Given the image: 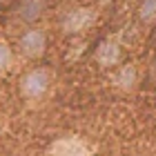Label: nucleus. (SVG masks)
<instances>
[{"instance_id": "nucleus-1", "label": "nucleus", "mask_w": 156, "mask_h": 156, "mask_svg": "<svg viewBox=\"0 0 156 156\" xmlns=\"http://www.w3.org/2000/svg\"><path fill=\"white\" fill-rule=\"evenodd\" d=\"M49 83H51V78H49L47 69H42V67L29 69L20 78V94L25 98H29V101H38V98H42L47 94Z\"/></svg>"}, {"instance_id": "nucleus-2", "label": "nucleus", "mask_w": 156, "mask_h": 156, "mask_svg": "<svg viewBox=\"0 0 156 156\" xmlns=\"http://www.w3.org/2000/svg\"><path fill=\"white\" fill-rule=\"evenodd\" d=\"M20 51H23L27 58H40L42 54H45L47 49V34L42 29H36V27H31V29H27L23 36H20Z\"/></svg>"}, {"instance_id": "nucleus-3", "label": "nucleus", "mask_w": 156, "mask_h": 156, "mask_svg": "<svg viewBox=\"0 0 156 156\" xmlns=\"http://www.w3.org/2000/svg\"><path fill=\"white\" fill-rule=\"evenodd\" d=\"M94 18H96V13H94V9H89V7L72 9L62 18V31L65 34H80L94 23Z\"/></svg>"}, {"instance_id": "nucleus-4", "label": "nucleus", "mask_w": 156, "mask_h": 156, "mask_svg": "<svg viewBox=\"0 0 156 156\" xmlns=\"http://www.w3.org/2000/svg\"><path fill=\"white\" fill-rule=\"evenodd\" d=\"M96 62L101 67H114L118 65L120 60V47L116 40H103L101 45L96 47V54H94Z\"/></svg>"}, {"instance_id": "nucleus-5", "label": "nucleus", "mask_w": 156, "mask_h": 156, "mask_svg": "<svg viewBox=\"0 0 156 156\" xmlns=\"http://www.w3.org/2000/svg\"><path fill=\"white\" fill-rule=\"evenodd\" d=\"M45 7H47L45 0H23L20 7H18V13L25 23H36L42 13H45Z\"/></svg>"}, {"instance_id": "nucleus-6", "label": "nucleus", "mask_w": 156, "mask_h": 156, "mask_svg": "<svg viewBox=\"0 0 156 156\" xmlns=\"http://www.w3.org/2000/svg\"><path fill=\"white\" fill-rule=\"evenodd\" d=\"M136 78H138V74H136V67L132 65H123L118 69V74H116V85L120 89H125V91H129V89H134V85H136Z\"/></svg>"}, {"instance_id": "nucleus-7", "label": "nucleus", "mask_w": 156, "mask_h": 156, "mask_svg": "<svg viewBox=\"0 0 156 156\" xmlns=\"http://www.w3.org/2000/svg\"><path fill=\"white\" fill-rule=\"evenodd\" d=\"M138 18H140V23H154L156 20V0H143L138 5Z\"/></svg>"}, {"instance_id": "nucleus-8", "label": "nucleus", "mask_w": 156, "mask_h": 156, "mask_svg": "<svg viewBox=\"0 0 156 156\" xmlns=\"http://www.w3.org/2000/svg\"><path fill=\"white\" fill-rule=\"evenodd\" d=\"M13 60V54H11V47L7 45L5 40H0V72H5V69H9Z\"/></svg>"}]
</instances>
